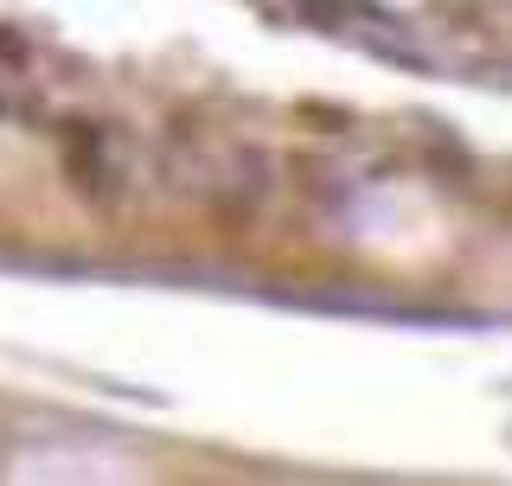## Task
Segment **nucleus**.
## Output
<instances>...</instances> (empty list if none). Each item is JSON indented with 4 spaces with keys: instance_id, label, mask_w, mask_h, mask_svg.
Instances as JSON below:
<instances>
[{
    "instance_id": "obj_1",
    "label": "nucleus",
    "mask_w": 512,
    "mask_h": 486,
    "mask_svg": "<svg viewBox=\"0 0 512 486\" xmlns=\"http://www.w3.org/2000/svg\"><path fill=\"white\" fill-rule=\"evenodd\" d=\"M301 13H308L314 26H340V20H346V13L333 7V0H301Z\"/></svg>"
}]
</instances>
